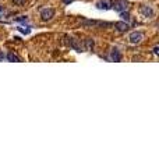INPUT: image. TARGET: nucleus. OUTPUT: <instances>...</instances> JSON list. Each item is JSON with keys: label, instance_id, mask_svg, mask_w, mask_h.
<instances>
[{"label": "nucleus", "instance_id": "f257e3e1", "mask_svg": "<svg viewBox=\"0 0 159 167\" xmlns=\"http://www.w3.org/2000/svg\"><path fill=\"white\" fill-rule=\"evenodd\" d=\"M112 7L115 9L116 11H126L128 10V7H130V3H128L127 0H113L112 1Z\"/></svg>", "mask_w": 159, "mask_h": 167}, {"label": "nucleus", "instance_id": "f03ea898", "mask_svg": "<svg viewBox=\"0 0 159 167\" xmlns=\"http://www.w3.org/2000/svg\"><path fill=\"white\" fill-rule=\"evenodd\" d=\"M128 39H130V42L133 43V45H137V43H140V42L144 39V33L142 32H131L130 33V36H128Z\"/></svg>", "mask_w": 159, "mask_h": 167}, {"label": "nucleus", "instance_id": "7ed1b4c3", "mask_svg": "<svg viewBox=\"0 0 159 167\" xmlns=\"http://www.w3.org/2000/svg\"><path fill=\"white\" fill-rule=\"evenodd\" d=\"M54 17V10L53 9H43L41 11V18L42 21H50Z\"/></svg>", "mask_w": 159, "mask_h": 167}, {"label": "nucleus", "instance_id": "20e7f679", "mask_svg": "<svg viewBox=\"0 0 159 167\" xmlns=\"http://www.w3.org/2000/svg\"><path fill=\"white\" fill-rule=\"evenodd\" d=\"M115 28H116L119 32H127L130 29V25H128V22L126 21H119V22H115Z\"/></svg>", "mask_w": 159, "mask_h": 167}, {"label": "nucleus", "instance_id": "39448f33", "mask_svg": "<svg viewBox=\"0 0 159 167\" xmlns=\"http://www.w3.org/2000/svg\"><path fill=\"white\" fill-rule=\"evenodd\" d=\"M140 11H141V14H142L144 17H154V14H155L154 10H152L149 6H145V4H144V6H141Z\"/></svg>", "mask_w": 159, "mask_h": 167}, {"label": "nucleus", "instance_id": "423d86ee", "mask_svg": "<svg viewBox=\"0 0 159 167\" xmlns=\"http://www.w3.org/2000/svg\"><path fill=\"white\" fill-rule=\"evenodd\" d=\"M96 7H98L99 10H107V9H110L112 6H110V3H109L107 0H103V1H98V3H96Z\"/></svg>", "mask_w": 159, "mask_h": 167}, {"label": "nucleus", "instance_id": "0eeeda50", "mask_svg": "<svg viewBox=\"0 0 159 167\" xmlns=\"http://www.w3.org/2000/svg\"><path fill=\"white\" fill-rule=\"evenodd\" d=\"M110 59H112L113 61H120V60H121V54H120V52H119L117 49H113L112 53H110Z\"/></svg>", "mask_w": 159, "mask_h": 167}, {"label": "nucleus", "instance_id": "6e6552de", "mask_svg": "<svg viewBox=\"0 0 159 167\" xmlns=\"http://www.w3.org/2000/svg\"><path fill=\"white\" fill-rule=\"evenodd\" d=\"M94 45H95L94 39H91V38H87V39H85V46H87V50H92V49H94Z\"/></svg>", "mask_w": 159, "mask_h": 167}, {"label": "nucleus", "instance_id": "1a4fd4ad", "mask_svg": "<svg viewBox=\"0 0 159 167\" xmlns=\"http://www.w3.org/2000/svg\"><path fill=\"white\" fill-rule=\"evenodd\" d=\"M7 60H9V61H21V59H20L17 54H14V53H11V52L7 54Z\"/></svg>", "mask_w": 159, "mask_h": 167}, {"label": "nucleus", "instance_id": "9d476101", "mask_svg": "<svg viewBox=\"0 0 159 167\" xmlns=\"http://www.w3.org/2000/svg\"><path fill=\"white\" fill-rule=\"evenodd\" d=\"M70 46H71L74 50H77V52H81V47L77 45V42H75L74 38H70Z\"/></svg>", "mask_w": 159, "mask_h": 167}, {"label": "nucleus", "instance_id": "9b49d317", "mask_svg": "<svg viewBox=\"0 0 159 167\" xmlns=\"http://www.w3.org/2000/svg\"><path fill=\"white\" fill-rule=\"evenodd\" d=\"M120 17H121V20L123 21L128 22V21H130V13H128L127 10L126 11H120Z\"/></svg>", "mask_w": 159, "mask_h": 167}, {"label": "nucleus", "instance_id": "f8f14e48", "mask_svg": "<svg viewBox=\"0 0 159 167\" xmlns=\"http://www.w3.org/2000/svg\"><path fill=\"white\" fill-rule=\"evenodd\" d=\"M25 1H27V0H13V3H14L15 6H20V7L25 4Z\"/></svg>", "mask_w": 159, "mask_h": 167}, {"label": "nucleus", "instance_id": "ddd939ff", "mask_svg": "<svg viewBox=\"0 0 159 167\" xmlns=\"http://www.w3.org/2000/svg\"><path fill=\"white\" fill-rule=\"evenodd\" d=\"M18 31L22 32V33H30V29H24V28H21V27H18Z\"/></svg>", "mask_w": 159, "mask_h": 167}, {"label": "nucleus", "instance_id": "4468645a", "mask_svg": "<svg viewBox=\"0 0 159 167\" xmlns=\"http://www.w3.org/2000/svg\"><path fill=\"white\" fill-rule=\"evenodd\" d=\"M4 14H6V10H4L3 7H0V17H3Z\"/></svg>", "mask_w": 159, "mask_h": 167}, {"label": "nucleus", "instance_id": "2eb2a0df", "mask_svg": "<svg viewBox=\"0 0 159 167\" xmlns=\"http://www.w3.org/2000/svg\"><path fill=\"white\" fill-rule=\"evenodd\" d=\"M74 0H63V3L64 4H70V3H73Z\"/></svg>", "mask_w": 159, "mask_h": 167}, {"label": "nucleus", "instance_id": "dca6fc26", "mask_svg": "<svg viewBox=\"0 0 159 167\" xmlns=\"http://www.w3.org/2000/svg\"><path fill=\"white\" fill-rule=\"evenodd\" d=\"M154 53H155V54H158V53H159V47H158V46H155V47H154Z\"/></svg>", "mask_w": 159, "mask_h": 167}]
</instances>
